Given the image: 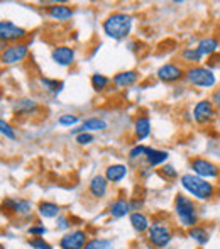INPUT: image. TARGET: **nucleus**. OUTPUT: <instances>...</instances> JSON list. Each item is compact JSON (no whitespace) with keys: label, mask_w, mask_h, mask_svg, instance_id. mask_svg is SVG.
Listing matches in <instances>:
<instances>
[{"label":"nucleus","mask_w":220,"mask_h":249,"mask_svg":"<svg viewBox=\"0 0 220 249\" xmlns=\"http://www.w3.org/2000/svg\"><path fill=\"white\" fill-rule=\"evenodd\" d=\"M180 183L183 190L198 202H212L217 197V187L210 180H203V178L197 177L193 173L181 175Z\"/></svg>","instance_id":"obj_1"},{"label":"nucleus","mask_w":220,"mask_h":249,"mask_svg":"<svg viewBox=\"0 0 220 249\" xmlns=\"http://www.w3.org/2000/svg\"><path fill=\"white\" fill-rule=\"evenodd\" d=\"M103 33L115 41H122L131 34L132 29V17L124 12H114L103 20L102 24Z\"/></svg>","instance_id":"obj_2"},{"label":"nucleus","mask_w":220,"mask_h":249,"mask_svg":"<svg viewBox=\"0 0 220 249\" xmlns=\"http://www.w3.org/2000/svg\"><path fill=\"white\" fill-rule=\"evenodd\" d=\"M174 213H176L180 226L186 227V229L198 226V205L191 197L178 194L174 197Z\"/></svg>","instance_id":"obj_3"},{"label":"nucleus","mask_w":220,"mask_h":249,"mask_svg":"<svg viewBox=\"0 0 220 249\" xmlns=\"http://www.w3.org/2000/svg\"><path fill=\"white\" fill-rule=\"evenodd\" d=\"M185 78L190 85L197 87V89H212L217 83V78H215V73L212 71V68H207V66H188L185 70Z\"/></svg>","instance_id":"obj_4"},{"label":"nucleus","mask_w":220,"mask_h":249,"mask_svg":"<svg viewBox=\"0 0 220 249\" xmlns=\"http://www.w3.org/2000/svg\"><path fill=\"white\" fill-rule=\"evenodd\" d=\"M173 229H171L169 224L166 222H154L151 224V227L146 232V237H148V243L151 246H154L156 249H165L169 246V243L173 241Z\"/></svg>","instance_id":"obj_5"},{"label":"nucleus","mask_w":220,"mask_h":249,"mask_svg":"<svg viewBox=\"0 0 220 249\" xmlns=\"http://www.w3.org/2000/svg\"><path fill=\"white\" fill-rule=\"evenodd\" d=\"M190 168H191V173L203 178V180H215V178L220 177V166L215 164L214 161L207 160V158H200V156L191 158Z\"/></svg>","instance_id":"obj_6"},{"label":"nucleus","mask_w":220,"mask_h":249,"mask_svg":"<svg viewBox=\"0 0 220 249\" xmlns=\"http://www.w3.org/2000/svg\"><path fill=\"white\" fill-rule=\"evenodd\" d=\"M29 36L24 27L17 26V24L10 22V20H0V41L9 46V44L22 43L26 37Z\"/></svg>","instance_id":"obj_7"},{"label":"nucleus","mask_w":220,"mask_h":249,"mask_svg":"<svg viewBox=\"0 0 220 249\" xmlns=\"http://www.w3.org/2000/svg\"><path fill=\"white\" fill-rule=\"evenodd\" d=\"M217 119V110H215L214 104L210 99H203L197 102L193 107V121L200 125H207Z\"/></svg>","instance_id":"obj_8"},{"label":"nucleus","mask_w":220,"mask_h":249,"mask_svg":"<svg viewBox=\"0 0 220 249\" xmlns=\"http://www.w3.org/2000/svg\"><path fill=\"white\" fill-rule=\"evenodd\" d=\"M29 54V46L26 43H16L9 44L2 53H0V61L3 65H17V63L24 61Z\"/></svg>","instance_id":"obj_9"},{"label":"nucleus","mask_w":220,"mask_h":249,"mask_svg":"<svg viewBox=\"0 0 220 249\" xmlns=\"http://www.w3.org/2000/svg\"><path fill=\"white\" fill-rule=\"evenodd\" d=\"M2 210L26 219L33 215V203L26 198H5L2 202Z\"/></svg>","instance_id":"obj_10"},{"label":"nucleus","mask_w":220,"mask_h":249,"mask_svg":"<svg viewBox=\"0 0 220 249\" xmlns=\"http://www.w3.org/2000/svg\"><path fill=\"white\" fill-rule=\"evenodd\" d=\"M156 76L163 83H176L185 78V68L176 63H166V65L159 66Z\"/></svg>","instance_id":"obj_11"},{"label":"nucleus","mask_w":220,"mask_h":249,"mask_svg":"<svg viewBox=\"0 0 220 249\" xmlns=\"http://www.w3.org/2000/svg\"><path fill=\"white\" fill-rule=\"evenodd\" d=\"M88 234L82 229L66 232L65 236L59 239V248L61 249H83L85 244L88 243Z\"/></svg>","instance_id":"obj_12"},{"label":"nucleus","mask_w":220,"mask_h":249,"mask_svg":"<svg viewBox=\"0 0 220 249\" xmlns=\"http://www.w3.org/2000/svg\"><path fill=\"white\" fill-rule=\"evenodd\" d=\"M75 58H76V53L71 46H56L51 51V59L58 66H63V68L71 66L75 63Z\"/></svg>","instance_id":"obj_13"},{"label":"nucleus","mask_w":220,"mask_h":249,"mask_svg":"<svg viewBox=\"0 0 220 249\" xmlns=\"http://www.w3.org/2000/svg\"><path fill=\"white\" fill-rule=\"evenodd\" d=\"M107 192H109V181H107L105 177L97 175V177H93L92 180H90V183H88L90 197H93L95 200H102L107 195Z\"/></svg>","instance_id":"obj_14"},{"label":"nucleus","mask_w":220,"mask_h":249,"mask_svg":"<svg viewBox=\"0 0 220 249\" xmlns=\"http://www.w3.org/2000/svg\"><path fill=\"white\" fill-rule=\"evenodd\" d=\"M139 80V71L135 70H127V71H120L112 78V83H114L117 89H129L134 83H137Z\"/></svg>","instance_id":"obj_15"},{"label":"nucleus","mask_w":220,"mask_h":249,"mask_svg":"<svg viewBox=\"0 0 220 249\" xmlns=\"http://www.w3.org/2000/svg\"><path fill=\"white\" fill-rule=\"evenodd\" d=\"M129 173V168L127 164H120V163H115V164H109L105 168V175L103 177L107 178L109 183H120Z\"/></svg>","instance_id":"obj_16"},{"label":"nucleus","mask_w":220,"mask_h":249,"mask_svg":"<svg viewBox=\"0 0 220 249\" xmlns=\"http://www.w3.org/2000/svg\"><path fill=\"white\" fill-rule=\"evenodd\" d=\"M109 213L114 219H122L131 213V200L127 197H117L109 207Z\"/></svg>","instance_id":"obj_17"},{"label":"nucleus","mask_w":220,"mask_h":249,"mask_svg":"<svg viewBox=\"0 0 220 249\" xmlns=\"http://www.w3.org/2000/svg\"><path fill=\"white\" fill-rule=\"evenodd\" d=\"M168 158H169V154H168V151H161V149H154V148H149L146 149V163H148L149 168H156V166H163V164H166Z\"/></svg>","instance_id":"obj_18"},{"label":"nucleus","mask_w":220,"mask_h":249,"mask_svg":"<svg viewBox=\"0 0 220 249\" xmlns=\"http://www.w3.org/2000/svg\"><path fill=\"white\" fill-rule=\"evenodd\" d=\"M73 14H75V10L66 3H53V5L48 7V16L54 20H61V22L71 19Z\"/></svg>","instance_id":"obj_19"},{"label":"nucleus","mask_w":220,"mask_h":249,"mask_svg":"<svg viewBox=\"0 0 220 249\" xmlns=\"http://www.w3.org/2000/svg\"><path fill=\"white\" fill-rule=\"evenodd\" d=\"M197 50L202 56H214L220 50V41L214 36L202 37L197 44Z\"/></svg>","instance_id":"obj_20"},{"label":"nucleus","mask_w":220,"mask_h":249,"mask_svg":"<svg viewBox=\"0 0 220 249\" xmlns=\"http://www.w3.org/2000/svg\"><path fill=\"white\" fill-rule=\"evenodd\" d=\"M134 134L139 141H144L151 136V119L148 115H139L134 121Z\"/></svg>","instance_id":"obj_21"},{"label":"nucleus","mask_w":220,"mask_h":249,"mask_svg":"<svg viewBox=\"0 0 220 249\" xmlns=\"http://www.w3.org/2000/svg\"><path fill=\"white\" fill-rule=\"evenodd\" d=\"M107 129V122L103 119H99V117H92V119H86V121L82 122L78 129H75L73 132H99V131H105Z\"/></svg>","instance_id":"obj_22"},{"label":"nucleus","mask_w":220,"mask_h":249,"mask_svg":"<svg viewBox=\"0 0 220 249\" xmlns=\"http://www.w3.org/2000/svg\"><path fill=\"white\" fill-rule=\"evenodd\" d=\"M129 220H131V226L135 232L142 234V232H148V229L151 227V222H149L148 215L142 212H131L129 215Z\"/></svg>","instance_id":"obj_23"},{"label":"nucleus","mask_w":220,"mask_h":249,"mask_svg":"<svg viewBox=\"0 0 220 249\" xmlns=\"http://www.w3.org/2000/svg\"><path fill=\"white\" fill-rule=\"evenodd\" d=\"M12 110L19 115H31V114H36L39 110V105L37 102H34L33 99H20L14 104Z\"/></svg>","instance_id":"obj_24"},{"label":"nucleus","mask_w":220,"mask_h":249,"mask_svg":"<svg viewBox=\"0 0 220 249\" xmlns=\"http://www.w3.org/2000/svg\"><path fill=\"white\" fill-rule=\"evenodd\" d=\"M188 237L193 239L198 246H205V244H208V241H210V232H208L207 227L195 226V227H190V229H188Z\"/></svg>","instance_id":"obj_25"},{"label":"nucleus","mask_w":220,"mask_h":249,"mask_svg":"<svg viewBox=\"0 0 220 249\" xmlns=\"http://www.w3.org/2000/svg\"><path fill=\"white\" fill-rule=\"evenodd\" d=\"M37 213L44 219H54V217H59L61 213V207L54 202H41L37 205Z\"/></svg>","instance_id":"obj_26"},{"label":"nucleus","mask_w":220,"mask_h":249,"mask_svg":"<svg viewBox=\"0 0 220 249\" xmlns=\"http://www.w3.org/2000/svg\"><path fill=\"white\" fill-rule=\"evenodd\" d=\"M180 58H181V61L186 63V65L197 66V65H200V61H202L203 56L198 53L197 48H183L180 53Z\"/></svg>","instance_id":"obj_27"},{"label":"nucleus","mask_w":220,"mask_h":249,"mask_svg":"<svg viewBox=\"0 0 220 249\" xmlns=\"http://www.w3.org/2000/svg\"><path fill=\"white\" fill-rule=\"evenodd\" d=\"M110 82H112V80L109 78V76L102 75V73H93L92 78H90L92 89L95 90V92H103V90L110 85Z\"/></svg>","instance_id":"obj_28"},{"label":"nucleus","mask_w":220,"mask_h":249,"mask_svg":"<svg viewBox=\"0 0 220 249\" xmlns=\"http://www.w3.org/2000/svg\"><path fill=\"white\" fill-rule=\"evenodd\" d=\"M83 249H115L114 243L110 239H102V237H93L85 244Z\"/></svg>","instance_id":"obj_29"},{"label":"nucleus","mask_w":220,"mask_h":249,"mask_svg":"<svg viewBox=\"0 0 220 249\" xmlns=\"http://www.w3.org/2000/svg\"><path fill=\"white\" fill-rule=\"evenodd\" d=\"M39 82H41V85H43L44 89L50 90V92H53V93H59L63 90V87H65V83H63V82L51 80V78H44V76H41Z\"/></svg>","instance_id":"obj_30"},{"label":"nucleus","mask_w":220,"mask_h":249,"mask_svg":"<svg viewBox=\"0 0 220 249\" xmlns=\"http://www.w3.org/2000/svg\"><path fill=\"white\" fill-rule=\"evenodd\" d=\"M158 173L161 175L165 180H176L178 178V170L174 166H171V164H163Z\"/></svg>","instance_id":"obj_31"},{"label":"nucleus","mask_w":220,"mask_h":249,"mask_svg":"<svg viewBox=\"0 0 220 249\" xmlns=\"http://www.w3.org/2000/svg\"><path fill=\"white\" fill-rule=\"evenodd\" d=\"M58 122H59V125H66V127H71V125L78 124L80 117H78V115H75V114H63V115H59Z\"/></svg>","instance_id":"obj_32"},{"label":"nucleus","mask_w":220,"mask_h":249,"mask_svg":"<svg viewBox=\"0 0 220 249\" xmlns=\"http://www.w3.org/2000/svg\"><path fill=\"white\" fill-rule=\"evenodd\" d=\"M0 134H3L7 139H12V141L17 138V134H16V131H14V127L7 121H3V119H0Z\"/></svg>","instance_id":"obj_33"},{"label":"nucleus","mask_w":220,"mask_h":249,"mask_svg":"<svg viewBox=\"0 0 220 249\" xmlns=\"http://www.w3.org/2000/svg\"><path fill=\"white\" fill-rule=\"evenodd\" d=\"M146 149H148V146L144 144H135L134 148L129 151V160H139V158H144L146 156Z\"/></svg>","instance_id":"obj_34"},{"label":"nucleus","mask_w":220,"mask_h":249,"mask_svg":"<svg viewBox=\"0 0 220 249\" xmlns=\"http://www.w3.org/2000/svg\"><path fill=\"white\" fill-rule=\"evenodd\" d=\"M29 246L34 249H53L46 241H44V237H34V239H29Z\"/></svg>","instance_id":"obj_35"},{"label":"nucleus","mask_w":220,"mask_h":249,"mask_svg":"<svg viewBox=\"0 0 220 249\" xmlns=\"http://www.w3.org/2000/svg\"><path fill=\"white\" fill-rule=\"evenodd\" d=\"M93 134L92 132H82V134L76 136V142H78L80 146H88L90 142H93Z\"/></svg>","instance_id":"obj_36"},{"label":"nucleus","mask_w":220,"mask_h":249,"mask_svg":"<svg viewBox=\"0 0 220 249\" xmlns=\"http://www.w3.org/2000/svg\"><path fill=\"white\" fill-rule=\"evenodd\" d=\"M48 232V229L44 226H31L29 227V234L34 237H43Z\"/></svg>","instance_id":"obj_37"},{"label":"nucleus","mask_w":220,"mask_h":249,"mask_svg":"<svg viewBox=\"0 0 220 249\" xmlns=\"http://www.w3.org/2000/svg\"><path fill=\"white\" fill-rule=\"evenodd\" d=\"M210 102H212V104H214L215 110L220 112V89H215L214 92H212V95H210Z\"/></svg>","instance_id":"obj_38"},{"label":"nucleus","mask_w":220,"mask_h":249,"mask_svg":"<svg viewBox=\"0 0 220 249\" xmlns=\"http://www.w3.org/2000/svg\"><path fill=\"white\" fill-rule=\"evenodd\" d=\"M142 205H144V200L142 198H132L131 200V212H141Z\"/></svg>","instance_id":"obj_39"},{"label":"nucleus","mask_w":220,"mask_h":249,"mask_svg":"<svg viewBox=\"0 0 220 249\" xmlns=\"http://www.w3.org/2000/svg\"><path fill=\"white\" fill-rule=\"evenodd\" d=\"M56 227L58 229H69V220L68 217H58V222H56Z\"/></svg>","instance_id":"obj_40"},{"label":"nucleus","mask_w":220,"mask_h":249,"mask_svg":"<svg viewBox=\"0 0 220 249\" xmlns=\"http://www.w3.org/2000/svg\"><path fill=\"white\" fill-rule=\"evenodd\" d=\"M5 48H7V44L3 43V41H0V53H2L3 50H5Z\"/></svg>","instance_id":"obj_41"}]
</instances>
